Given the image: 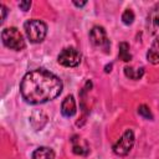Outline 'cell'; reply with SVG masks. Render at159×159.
I'll list each match as a JSON object with an SVG mask.
<instances>
[{
	"label": "cell",
	"instance_id": "6da1fadb",
	"mask_svg": "<svg viewBox=\"0 0 159 159\" xmlns=\"http://www.w3.org/2000/svg\"><path fill=\"white\" fill-rule=\"evenodd\" d=\"M62 81L45 68L27 72L20 83L22 98L31 104H41L55 99L62 92Z\"/></svg>",
	"mask_w": 159,
	"mask_h": 159
},
{
	"label": "cell",
	"instance_id": "7a4b0ae2",
	"mask_svg": "<svg viewBox=\"0 0 159 159\" xmlns=\"http://www.w3.org/2000/svg\"><path fill=\"white\" fill-rule=\"evenodd\" d=\"M24 30H25V34H26L27 39L32 43L42 42L45 40V37H46V34H47L46 24L43 21L39 20V19L27 20L24 24Z\"/></svg>",
	"mask_w": 159,
	"mask_h": 159
},
{
	"label": "cell",
	"instance_id": "3957f363",
	"mask_svg": "<svg viewBox=\"0 0 159 159\" xmlns=\"http://www.w3.org/2000/svg\"><path fill=\"white\" fill-rule=\"evenodd\" d=\"M1 40L4 42V45L11 50H16L20 51L22 48H25V40L24 36L21 35V32L16 29V27H6L2 30L1 32Z\"/></svg>",
	"mask_w": 159,
	"mask_h": 159
},
{
	"label": "cell",
	"instance_id": "277c9868",
	"mask_svg": "<svg viewBox=\"0 0 159 159\" xmlns=\"http://www.w3.org/2000/svg\"><path fill=\"white\" fill-rule=\"evenodd\" d=\"M81 58H82L81 52L75 47H66L57 56L58 63L65 66V67H76V66H78L81 63Z\"/></svg>",
	"mask_w": 159,
	"mask_h": 159
},
{
	"label": "cell",
	"instance_id": "5b68a950",
	"mask_svg": "<svg viewBox=\"0 0 159 159\" xmlns=\"http://www.w3.org/2000/svg\"><path fill=\"white\" fill-rule=\"evenodd\" d=\"M133 145H134V133L132 129H127L120 137V139L113 145V152L117 155L123 157L132 150Z\"/></svg>",
	"mask_w": 159,
	"mask_h": 159
},
{
	"label": "cell",
	"instance_id": "8992f818",
	"mask_svg": "<svg viewBox=\"0 0 159 159\" xmlns=\"http://www.w3.org/2000/svg\"><path fill=\"white\" fill-rule=\"evenodd\" d=\"M89 40L91 42L97 46V47H102L106 52H108L109 50V40L107 37V34H106V30L102 27V26H94L91 32H89Z\"/></svg>",
	"mask_w": 159,
	"mask_h": 159
},
{
	"label": "cell",
	"instance_id": "52a82bcc",
	"mask_svg": "<svg viewBox=\"0 0 159 159\" xmlns=\"http://www.w3.org/2000/svg\"><path fill=\"white\" fill-rule=\"evenodd\" d=\"M148 29L157 39H159V4H157L148 15Z\"/></svg>",
	"mask_w": 159,
	"mask_h": 159
},
{
	"label": "cell",
	"instance_id": "ba28073f",
	"mask_svg": "<svg viewBox=\"0 0 159 159\" xmlns=\"http://www.w3.org/2000/svg\"><path fill=\"white\" fill-rule=\"evenodd\" d=\"M61 113L62 116L70 118V117H73L76 114V101L73 98L72 94L67 96L63 101H62V104H61Z\"/></svg>",
	"mask_w": 159,
	"mask_h": 159
},
{
	"label": "cell",
	"instance_id": "9c48e42d",
	"mask_svg": "<svg viewBox=\"0 0 159 159\" xmlns=\"http://www.w3.org/2000/svg\"><path fill=\"white\" fill-rule=\"evenodd\" d=\"M71 142H72V150L75 154H77V155H87L88 154L89 147L84 139L80 138L78 135H73Z\"/></svg>",
	"mask_w": 159,
	"mask_h": 159
},
{
	"label": "cell",
	"instance_id": "30bf717a",
	"mask_svg": "<svg viewBox=\"0 0 159 159\" xmlns=\"http://www.w3.org/2000/svg\"><path fill=\"white\" fill-rule=\"evenodd\" d=\"M32 159H55V152L48 147H40L34 150Z\"/></svg>",
	"mask_w": 159,
	"mask_h": 159
},
{
	"label": "cell",
	"instance_id": "8fae6325",
	"mask_svg": "<svg viewBox=\"0 0 159 159\" xmlns=\"http://www.w3.org/2000/svg\"><path fill=\"white\" fill-rule=\"evenodd\" d=\"M147 60L150 63H153V65L159 63V39H157L152 43L150 48L148 50V52H147Z\"/></svg>",
	"mask_w": 159,
	"mask_h": 159
},
{
	"label": "cell",
	"instance_id": "7c38bea8",
	"mask_svg": "<svg viewBox=\"0 0 159 159\" xmlns=\"http://www.w3.org/2000/svg\"><path fill=\"white\" fill-rule=\"evenodd\" d=\"M124 75L128 78H130V80H139L144 75V68L143 67H140V68H133V67L125 66L124 67Z\"/></svg>",
	"mask_w": 159,
	"mask_h": 159
},
{
	"label": "cell",
	"instance_id": "4fadbf2b",
	"mask_svg": "<svg viewBox=\"0 0 159 159\" xmlns=\"http://www.w3.org/2000/svg\"><path fill=\"white\" fill-rule=\"evenodd\" d=\"M118 56L122 61L124 62H129L132 60V55L129 52V45L127 42H120L119 43V51H118Z\"/></svg>",
	"mask_w": 159,
	"mask_h": 159
},
{
	"label": "cell",
	"instance_id": "5bb4252c",
	"mask_svg": "<svg viewBox=\"0 0 159 159\" xmlns=\"http://www.w3.org/2000/svg\"><path fill=\"white\" fill-rule=\"evenodd\" d=\"M138 113H139V116H142L145 119H150V120L153 119V114H152L149 107L145 106V104H142V106L138 107Z\"/></svg>",
	"mask_w": 159,
	"mask_h": 159
},
{
	"label": "cell",
	"instance_id": "9a60e30c",
	"mask_svg": "<svg viewBox=\"0 0 159 159\" xmlns=\"http://www.w3.org/2000/svg\"><path fill=\"white\" fill-rule=\"evenodd\" d=\"M122 21H123L125 25H130V24L134 21V12H133L130 9H127V10L122 14Z\"/></svg>",
	"mask_w": 159,
	"mask_h": 159
},
{
	"label": "cell",
	"instance_id": "2e32d148",
	"mask_svg": "<svg viewBox=\"0 0 159 159\" xmlns=\"http://www.w3.org/2000/svg\"><path fill=\"white\" fill-rule=\"evenodd\" d=\"M19 7L24 11H27L30 7H31V1L30 0H24V1H20L19 4Z\"/></svg>",
	"mask_w": 159,
	"mask_h": 159
},
{
	"label": "cell",
	"instance_id": "e0dca14e",
	"mask_svg": "<svg viewBox=\"0 0 159 159\" xmlns=\"http://www.w3.org/2000/svg\"><path fill=\"white\" fill-rule=\"evenodd\" d=\"M1 12H2V15H1V22L5 20V17H6V15H7V7L4 5V4H1Z\"/></svg>",
	"mask_w": 159,
	"mask_h": 159
},
{
	"label": "cell",
	"instance_id": "ac0fdd59",
	"mask_svg": "<svg viewBox=\"0 0 159 159\" xmlns=\"http://www.w3.org/2000/svg\"><path fill=\"white\" fill-rule=\"evenodd\" d=\"M86 4H87V1H80V2H78V1H73V5L77 6V7H82V6H84Z\"/></svg>",
	"mask_w": 159,
	"mask_h": 159
},
{
	"label": "cell",
	"instance_id": "d6986e66",
	"mask_svg": "<svg viewBox=\"0 0 159 159\" xmlns=\"http://www.w3.org/2000/svg\"><path fill=\"white\" fill-rule=\"evenodd\" d=\"M111 68H112V63H111V65H107V66H106V68H104V71L108 73V72H111V71H112Z\"/></svg>",
	"mask_w": 159,
	"mask_h": 159
}]
</instances>
